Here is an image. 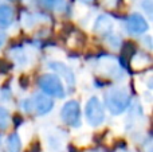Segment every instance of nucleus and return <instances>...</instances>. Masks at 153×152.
<instances>
[{"label": "nucleus", "instance_id": "1", "mask_svg": "<svg viewBox=\"0 0 153 152\" xmlns=\"http://www.w3.org/2000/svg\"><path fill=\"white\" fill-rule=\"evenodd\" d=\"M105 102L113 115H120L129 107L130 94L124 88H111L105 93Z\"/></svg>", "mask_w": 153, "mask_h": 152}, {"label": "nucleus", "instance_id": "2", "mask_svg": "<svg viewBox=\"0 0 153 152\" xmlns=\"http://www.w3.org/2000/svg\"><path fill=\"white\" fill-rule=\"evenodd\" d=\"M39 86L46 94L58 97V98L65 97V88L58 75H54V74L42 75L39 78Z\"/></svg>", "mask_w": 153, "mask_h": 152}, {"label": "nucleus", "instance_id": "3", "mask_svg": "<svg viewBox=\"0 0 153 152\" xmlns=\"http://www.w3.org/2000/svg\"><path fill=\"white\" fill-rule=\"evenodd\" d=\"M86 118L87 123L91 127H98L103 123L105 120V112H103V107L97 97H91L86 104Z\"/></svg>", "mask_w": 153, "mask_h": 152}, {"label": "nucleus", "instance_id": "4", "mask_svg": "<svg viewBox=\"0 0 153 152\" xmlns=\"http://www.w3.org/2000/svg\"><path fill=\"white\" fill-rule=\"evenodd\" d=\"M61 117L63 123H66L70 127H78L79 120H81V110H79V104L74 100L67 101L63 105L61 112Z\"/></svg>", "mask_w": 153, "mask_h": 152}, {"label": "nucleus", "instance_id": "5", "mask_svg": "<svg viewBox=\"0 0 153 152\" xmlns=\"http://www.w3.org/2000/svg\"><path fill=\"white\" fill-rule=\"evenodd\" d=\"M98 69H100L101 73H103L105 75L108 77H111V78H124V73H122V69L121 66L118 65V62L116 61L114 58L111 57H102L98 62Z\"/></svg>", "mask_w": 153, "mask_h": 152}, {"label": "nucleus", "instance_id": "6", "mask_svg": "<svg viewBox=\"0 0 153 152\" xmlns=\"http://www.w3.org/2000/svg\"><path fill=\"white\" fill-rule=\"evenodd\" d=\"M126 30L133 35L144 34L148 30V23L146 20L138 13H133L126 20Z\"/></svg>", "mask_w": 153, "mask_h": 152}, {"label": "nucleus", "instance_id": "7", "mask_svg": "<svg viewBox=\"0 0 153 152\" xmlns=\"http://www.w3.org/2000/svg\"><path fill=\"white\" fill-rule=\"evenodd\" d=\"M32 104V109L36 110L38 115H46L54 107V102L51 98H48L46 94L39 93L34 97V100L31 101Z\"/></svg>", "mask_w": 153, "mask_h": 152}, {"label": "nucleus", "instance_id": "8", "mask_svg": "<svg viewBox=\"0 0 153 152\" xmlns=\"http://www.w3.org/2000/svg\"><path fill=\"white\" fill-rule=\"evenodd\" d=\"M48 66H50L51 70H54V72H55V74L58 75V77H62L67 83H70V85H73V83H74V81H75L74 74H73L71 69H69L66 65L61 63V62H50V63H48Z\"/></svg>", "mask_w": 153, "mask_h": 152}, {"label": "nucleus", "instance_id": "9", "mask_svg": "<svg viewBox=\"0 0 153 152\" xmlns=\"http://www.w3.org/2000/svg\"><path fill=\"white\" fill-rule=\"evenodd\" d=\"M113 20L108 15H101L94 24V31L98 35H111Z\"/></svg>", "mask_w": 153, "mask_h": 152}, {"label": "nucleus", "instance_id": "10", "mask_svg": "<svg viewBox=\"0 0 153 152\" xmlns=\"http://www.w3.org/2000/svg\"><path fill=\"white\" fill-rule=\"evenodd\" d=\"M13 10L7 4L0 5V27H8L12 23Z\"/></svg>", "mask_w": 153, "mask_h": 152}, {"label": "nucleus", "instance_id": "11", "mask_svg": "<svg viewBox=\"0 0 153 152\" xmlns=\"http://www.w3.org/2000/svg\"><path fill=\"white\" fill-rule=\"evenodd\" d=\"M22 150V142L18 133H12L7 139V151L8 152H20Z\"/></svg>", "mask_w": 153, "mask_h": 152}, {"label": "nucleus", "instance_id": "12", "mask_svg": "<svg viewBox=\"0 0 153 152\" xmlns=\"http://www.w3.org/2000/svg\"><path fill=\"white\" fill-rule=\"evenodd\" d=\"M10 125V113L5 108H0V129H5Z\"/></svg>", "mask_w": 153, "mask_h": 152}, {"label": "nucleus", "instance_id": "13", "mask_svg": "<svg viewBox=\"0 0 153 152\" xmlns=\"http://www.w3.org/2000/svg\"><path fill=\"white\" fill-rule=\"evenodd\" d=\"M138 4H140V7L143 8L144 11H145L146 13H149L151 15V11H152V0H137Z\"/></svg>", "mask_w": 153, "mask_h": 152}, {"label": "nucleus", "instance_id": "14", "mask_svg": "<svg viewBox=\"0 0 153 152\" xmlns=\"http://www.w3.org/2000/svg\"><path fill=\"white\" fill-rule=\"evenodd\" d=\"M117 3H118V0H102V4L106 5V7H109V8L116 7Z\"/></svg>", "mask_w": 153, "mask_h": 152}, {"label": "nucleus", "instance_id": "15", "mask_svg": "<svg viewBox=\"0 0 153 152\" xmlns=\"http://www.w3.org/2000/svg\"><path fill=\"white\" fill-rule=\"evenodd\" d=\"M5 40H7V35H5L4 32H0V47L5 43Z\"/></svg>", "mask_w": 153, "mask_h": 152}, {"label": "nucleus", "instance_id": "16", "mask_svg": "<svg viewBox=\"0 0 153 152\" xmlns=\"http://www.w3.org/2000/svg\"><path fill=\"white\" fill-rule=\"evenodd\" d=\"M87 152H106V151L103 150V148H95V150H90Z\"/></svg>", "mask_w": 153, "mask_h": 152}, {"label": "nucleus", "instance_id": "17", "mask_svg": "<svg viewBox=\"0 0 153 152\" xmlns=\"http://www.w3.org/2000/svg\"><path fill=\"white\" fill-rule=\"evenodd\" d=\"M81 3H85V4H90V3H93L94 0H79Z\"/></svg>", "mask_w": 153, "mask_h": 152}, {"label": "nucleus", "instance_id": "18", "mask_svg": "<svg viewBox=\"0 0 153 152\" xmlns=\"http://www.w3.org/2000/svg\"><path fill=\"white\" fill-rule=\"evenodd\" d=\"M124 152H125V151H124Z\"/></svg>", "mask_w": 153, "mask_h": 152}]
</instances>
